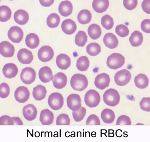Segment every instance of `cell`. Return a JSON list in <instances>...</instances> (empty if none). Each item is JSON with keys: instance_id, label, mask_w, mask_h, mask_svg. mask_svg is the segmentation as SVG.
Returning a JSON list of instances; mask_svg holds the SVG:
<instances>
[{"instance_id": "obj_20", "label": "cell", "mask_w": 150, "mask_h": 142, "mask_svg": "<svg viewBox=\"0 0 150 142\" xmlns=\"http://www.w3.org/2000/svg\"><path fill=\"white\" fill-rule=\"evenodd\" d=\"M103 42L107 47L113 49L116 48L118 44V40L116 37L113 33H108L104 36Z\"/></svg>"}, {"instance_id": "obj_47", "label": "cell", "mask_w": 150, "mask_h": 142, "mask_svg": "<svg viewBox=\"0 0 150 142\" xmlns=\"http://www.w3.org/2000/svg\"><path fill=\"white\" fill-rule=\"evenodd\" d=\"M141 28L144 32L150 33V19H145L143 20L141 24Z\"/></svg>"}, {"instance_id": "obj_13", "label": "cell", "mask_w": 150, "mask_h": 142, "mask_svg": "<svg viewBox=\"0 0 150 142\" xmlns=\"http://www.w3.org/2000/svg\"><path fill=\"white\" fill-rule=\"evenodd\" d=\"M17 57L19 61L23 64H30L33 59L31 52L26 48L20 49L18 53Z\"/></svg>"}, {"instance_id": "obj_45", "label": "cell", "mask_w": 150, "mask_h": 142, "mask_svg": "<svg viewBox=\"0 0 150 142\" xmlns=\"http://www.w3.org/2000/svg\"><path fill=\"white\" fill-rule=\"evenodd\" d=\"M100 124L99 118L94 114L90 115L88 117L86 122V125H100Z\"/></svg>"}, {"instance_id": "obj_23", "label": "cell", "mask_w": 150, "mask_h": 142, "mask_svg": "<svg viewBox=\"0 0 150 142\" xmlns=\"http://www.w3.org/2000/svg\"><path fill=\"white\" fill-rule=\"evenodd\" d=\"M54 119L53 113L48 109L41 112L39 120L42 125H50L52 124Z\"/></svg>"}, {"instance_id": "obj_49", "label": "cell", "mask_w": 150, "mask_h": 142, "mask_svg": "<svg viewBox=\"0 0 150 142\" xmlns=\"http://www.w3.org/2000/svg\"><path fill=\"white\" fill-rule=\"evenodd\" d=\"M143 11L148 14H150V0H144L142 4Z\"/></svg>"}, {"instance_id": "obj_1", "label": "cell", "mask_w": 150, "mask_h": 142, "mask_svg": "<svg viewBox=\"0 0 150 142\" xmlns=\"http://www.w3.org/2000/svg\"><path fill=\"white\" fill-rule=\"evenodd\" d=\"M72 88L75 90L81 91L87 87L88 81L84 75L80 73H76L72 76L70 81Z\"/></svg>"}, {"instance_id": "obj_37", "label": "cell", "mask_w": 150, "mask_h": 142, "mask_svg": "<svg viewBox=\"0 0 150 142\" xmlns=\"http://www.w3.org/2000/svg\"><path fill=\"white\" fill-rule=\"evenodd\" d=\"M87 41V36L83 31H79L76 35L75 42L76 44L79 47H83Z\"/></svg>"}, {"instance_id": "obj_12", "label": "cell", "mask_w": 150, "mask_h": 142, "mask_svg": "<svg viewBox=\"0 0 150 142\" xmlns=\"http://www.w3.org/2000/svg\"><path fill=\"white\" fill-rule=\"evenodd\" d=\"M30 93L28 89L25 87L21 86L18 87L14 92L16 100L20 103H23L28 99Z\"/></svg>"}, {"instance_id": "obj_9", "label": "cell", "mask_w": 150, "mask_h": 142, "mask_svg": "<svg viewBox=\"0 0 150 142\" xmlns=\"http://www.w3.org/2000/svg\"><path fill=\"white\" fill-rule=\"evenodd\" d=\"M9 39L13 42L18 43L22 40L23 36V32L22 29L17 26L11 27L8 32Z\"/></svg>"}, {"instance_id": "obj_32", "label": "cell", "mask_w": 150, "mask_h": 142, "mask_svg": "<svg viewBox=\"0 0 150 142\" xmlns=\"http://www.w3.org/2000/svg\"><path fill=\"white\" fill-rule=\"evenodd\" d=\"M88 32L89 37L93 40H96L100 37L102 33L100 27L96 24H93L90 25Z\"/></svg>"}, {"instance_id": "obj_21", "label": "cell", "mask_w": 150, "mask_h": 142, "mask_svg": "<svg viewBox=\"0 0 150 142\" xmlns=\"http://www.w3.org/2000/svg\"><path fill=\"white\" fill-rule=\"evenodd\" d=\"M38 76L40 80L44 83L50 81L53 77L52 70L47 66H44L40 68L39 71Z\"/></svg>"}, {"instance_id": "obj_3", "label": "cell", "mask_w": 150, "mask_h": 142, "mask_svg": "<svg viewBox=\"0 0 150 142\" xmlns=\"http://www.w3.org/2000/svg\"><path fill=\"white\" fill-rule=\"evenodd\" d=\"M125 63V57L118 53H113L108 56L107 59L106 64L110 69H116L124 65Z\"/></svg>"}, {"instance_id": "obj_31", "label": "cell", "mask_w": 150, "mask_h": 142, "mask_svg": "<svg viewBox=\"0 0 150 142\" xmlns=\"http://www.w3.org/2000/svg\"><path fill=\"white\" fill-rule=\"evenodd\" d=\"M101 117L103 121L105 123L111 124L114 122L115 115L112 110L106 108L102 111Z\"/></svg>"}, {"instance_id": "obj_18", "label": "cell", "mask_w": 150, "mask_h": 142, "mask_svg": "<svg viewBox=\"0 0 150 142\" xmlns=\"http://www.w3.org/2000/svg\"><path fill=\"white\" fill-rule=\"evenodd\" d=\"M56 63L57 66L59 69L62 70H66L71 65V59L67 54H60L57 57Z\"/></svg>"}, {"instance_id": "obj_17", "label": "cell", "mask_w": 150, "mask_h": 142, "mask_svg": "<svg viewBox=\"0 0 150 142\" xmlns=\"http://www.w3.org/2000/svg\"><path fill=\"white\" fill-rule=\"evenodd\" d=\"M2 71L4 76L8 78H11L17 75L18 69L14 64L9 63L5 64L2 69Z\"/></svg>"}, {"instance_id": "obj_15", "label": "cell", "mask_w": 150, "mask_h": 142, "mask_svg": "<svg viewBox=\"0 0 150 142\" xmlns=\"http://www.w3.org/2000/svg\"><path fill=\"white\" fill-rule=\"evenodd\" d=\"M14 47L9 42L4 41L0 44V53L4 57H12L14 53Z\"/></svg>"}, {"instance_id": "obj_38", "label": "cell", "mask_w": 150, "mask_h": 142, "mask_svg": "<svg viewBox=\"0 0 150 142\" xmlns=\"http://www.w3.org/2000/svg\"><path fill=\"white\" fill-rule=\"evenodd\" d=\"M101 23L103 28L106 30H109L112 28L114 23L112 18L109 15L107 14L102 17Z\"/></svg>"}, {"instance_id": "obj_22", "label": "cell", "mask_w": 150, "mask_h": 142, "mask_svg": "<svg viewBox=\"0 0 150 142\" xmlns=\"http://www.w3.org/2000/svg\"><path fill=\"white\" fill-rule=\"evenodd\" d=\"M15 21L20 25L25 24L28 22L29 16L28 13L25 10L19 9L17 10L13 16Z\"/></svg>"}, {"instance_id": "obj_35", "label": "cell", "mask_w": 150, "mask_h": 142, "mask_svg": "<svg viewBox=\"0 0 150 142\" xmlns=\"http://www.w3.org/2000/svg\"><path fill=\"white\" fill-rule=\"evenodd\" d=\"M100 45L95 42L91 43L86 47V51L89 55L95 56L101 52Z\"/></svg>"}, {"instance_id": "obj_14", "label": "cell", "mask_w": 150, "mask_h": 142, "mask_svg": "<svg viewBox=\"0 0 150 142\" xmlns=\"http://www.w3.org/2000/svg\"><path fill=\"white\" fill-rule=\"evenodd\" d=\"M52 81L54 87L57 89H61L64 88L67 83V77L63 73L58 72L53 77Z\"/></svg>"}, {"instance_id": "obj_29", "label": "cell", "mask_w": 150, "mask_h": 142, "mask_svg": "<svg viewBox=\"0 0 150 142\" xmlns=\"http://www.w3.org/2000/svg\"><path fill=\"white\" fill-rule=\"evenodd\" d=\"M143 39L142 33L139 31L136 30L131 34L129 40L132 46L136 47L139 46L142 44Z\"/></svg>"}, {"instance_id": "obj_46", "label": "cell", "mask_w": 150, "mask_h": 142, "mask_svg": "<svg viewBox=\"0 0 150 142\" xmlns=\"http://www.w3.org/2000/svg\"><path fill=\"white\" fill-rule=\"evenodd\" d=\"M138 4L137 0H124L123 1V5L125 8L129 10L134 9Z\"/></svg>"}, {"instance_id": "obj_36", "label": "cell", "mask_w": 150, "mask_h": 142, "mask_svg": "<svg viewBox=\"0 0 150 142\" xmlns=\"http://www.w3.org/2000/svg\"><path fill=\"white\" fill-rule=\"evenodd\" d=\"M11 11L10 8L6 6L3 5L0 7V21L6 22L11 18Z\"/></svg>"}, {"instance_id": "obj_24", "label": "cell", "mask_w": 150, "mask_h": 142, "mask_svg": "<svg viewBox=\"0 0 150 142\" xmlns=\"http://www.w3.org/2000/svg\"><path fill=\"white\" fill-rule=\"evenodd\" d=\"M73 8L71 3L69 1L66 0L61 2L58 7V10L62 16L67 17L71 14Z\"/></svg>"}, {"instance_id": "obj_42", "label": "cell", "mask_w": 150, "mask_h": 142, "mask_svg": "<svg viewBox=\"0 0 150 142\" xmlns=\"http://www.w3.org/2000/svg\"><path fill=\"white\" fill-rule=\"evenodd\" d=\"M10 92V88L8 84L5 83H3L0 84V97L1 98H6L9 95Z\"/></svg>"}, {"instance_id": "obj_30", "label": "cell", "mask_w": 150, "mask_h": 142, "mask_svg": "<svg viewBox=\"0 0 150 142\" xmlns=\"http://www.w3.org/2000/svg\"><path fill=\"white\" fill-rule=\"evenodd\" d=\"M91 12L88 10L83 9L79 13L77 20L80 23L84 25L89 23L91 20Z\"/></svg>"}, {"instance_id": "obj_39", "label": "cell", "mask_w": 150, "mask_h": 142, "mask_svg": "<svg viewBox=\"0 0 150 142\" xmlns=\"http://www.w3.org/2000/svg\"><path fill=\"white\" fill-rule=\"evenodd\" d=\"M86 113V108L83 107H81L78 110L73 111V118L75 121L76 122H80L84 119Z\"/></svg>"}, {"instance_id": "obj_43", "label": "cell", "mask_w": 150, "mask_h": 142, "mask_svg": "<svg viewBox=\"0 0 150 142\" xmlns=\"http://www.w3.org/2000/svg\"><path fill=\"white\" fill-rule=\"evenodd\" d=\"M141 109L143 111L147 112L150 111V97H144L139 103Z\"/></svg>"}, {"instance_id": "obj_27", "label": "cell", "mask_w": 150, "mask_h": 142, "mask_svg": "<svg viewBox=\"0 0 150 142\" xmlns=\"http://www.w3.org/2000/svg\"><path fill=\"white\" fill-rule=\"evenodd\" d=\"M47 93L45 87L39 84L33 88L32 94L36 100L40 101L45 98Z\"/></svg>"}, {"instance_id": "obj_8", "label": "cell", "mask_w": 150, "mask_h": 142, "mask_svg": "<svg viewBox=\"0 0 150 142\" xmlns=\"http://www.w3.org/2000/svg\"><path fill=\"white\" fill-rule=\"evenodd\" d=\"M38 55L40 61L43 62H47L52 59L54 55V51L50 46L44 45L39 49Z\"/></svg>"}, {"instance_id": "obj_25", "label": "cell", "mask_w": 150, "mask_h": 142, "mask_svg": "<svg viewBox=\"0 0 150 142\" xmlns=\"http://www.w3.org/2000/svg\"><path fill=\"white\" fill-rule=\"evenodd\" d=\"M134 81L136 87L141 89L146 88L149 83L148 77L145 74L142 73L138 74L135 77Z\"/></svg>"}, {"instance_id": "obj_26", "label": "cell", "mask_w": 150, "mask_h": 142, "mask_svg": "<svg viewBox=\"0 0 150 142\" xmlns=\"http://www.w3.org/2000/svg\"><path fill=\"white\" fill-rule=\"evenodd\" d=\"M92 5L96 12L101 13L105 11L108 8L109 1L107 0H95L93 1Z\"/></svg>"}, {"instance_id": "obj_40", "label": "cell", "mask_w": 150, "mask_h": 142, "mask_svg": "<svg viewBox=\"0 0 150 142\" xmlns=\"http://www.w3.org/2000/svg\"><path fill=\"white\" fill-rule=\"evenodd\" d=\"M115 31L116 34L121 37H125L127 36L129 32L127 27L123 24H120L117 26Z\"/></svg>"}, {"instance_id": "obj_11", "label": "cell", "mask_w": 150, "mask_h": 142, "mask_svg": "<svg viewBox=\"0 0 150 142\" xmlns=\"http://www.w3.org/2000/svg\"><path fill=\"white\" fill-rule=\"evenodd\" d=\"M81 100L80 96L76 94H72L67 97V106L72 111L79 110L81 107Z\"/></svg>"}, {"instance_id": "obj_41", "label": "cell", "mask_w": 150, "mask_h": 142, "mask_svg": "<svg viewBox=\"0 0 150 142\" xmlns=\"http://www.w3.org/2000/svg\"><path fill=\"white\" fill-rule=\"evenodd\" d=\"M70 120L68 115L64 113L59 115L57 118L56 124L57 125H69Z\"/></svg>"}, {"instance_id": "obj_16", "label": "cell", "mask_w": 150, "mask_h": 142, "mask_svg": "<svg viewBox=\"0 0 150 142\" xmlns=\"http://www.w3.org/2000/svg\"><path fill=\"white\" fill-rule=\"evenodd\" d=\"M22 111L24 117L28 121L33 120L36 117L37 110L36 107L32 104H28L25 106Z\"/></svg>"}, {"instance_id": "obj_6", "label": "cell", "mask_w": 150, "mask_h": 142, "mask_svg": "<svg viewBox=\"0 0 150 142\" xmlns=\"http://www.w3.org/2000/svg\"><path fill=\"white\" fill-rule=\"evenodd\" d=\"M130 71L124 69L117 71L114 76V81L116 84L119 86H123L127 84L131 78Z\"/></svg>"}, {"instance_id": "obj_5", "label": "cell", "mask_w": 150, "mask_h": 142, "mask_svg": "<svg viewBox=\"0 0 150 142\" xmlns=\"http://www.w3.org/2000/svg\"><path fill=\"white\" fill-rule=\"evenodd\" d=\"M48 103L50 107L53 110H57L63 106L64 98L60 93L57 92L53 93L49 96Z\"/></svg>"}, {"instance_id": "obj_44", "label": "cell", "mask_w": 150, "mask_h": 142, "mask_svg": "<svg viewBox=\"0 0 150 142\" xmlns=\"http://www.w3.org/2000/svg\"><path fill=\"white\" fill-rule=\"evenodd\" d=\"M116 125H131L130 118L127 115H123L119 116L117 119Z\"/></svg>"}, {"instance_id": "obj_50", "label": "cell", "mask_w": 150, "mask_h": 142, "mask_svg": "<svg viewBox=\"0 0 150 142\" xmlns=\"http://www.w3.org/2000/svg\"><path fill=\"white\" fill-rule=\"evenodd\" d=\"M54 0H39L41 4L45 7H49L53 3Z\"/></svg>"}, {"instance_id": "obj_51", "label": "cell", "mask_w": 150, "mask_h": 142, "mask_svg": "<svg viewBox=\"0 0 150 142\" xmlns=\"http://www.w3.org/2000/svg\"><path fill=\"white\" fill-rule=\"evenodd\" d=\"M12 118L13 121V125H23V122L19 117H12Z\"/></svg>"}, {"instance_id": "obj_19", "label": "cell", "mask_w": 150, "mask_h": 142, "mask_svg": "<svg viewBox=\"0 0 150 142\" xmlns=\"http://www.w3.org/2000/svg\"><path fill=\"white\" fill-rule=\"evenodd\" d=\"M61 28L63 31L67 35L74 33L76 30L77 27L75 22L70 19L64 20L62 23Z\"/></svg>"}, {"instance_id": "obj_2", "label": "cell", "mask_w": 150, "mask_h": 142, "mask_svg": "<svg viewBox=\"0 0 150 142\" xmlns=\"http://www.w3.org/2000/svg\"><path fill=\"white\" fill-rule=\"evenodd\" d=\"M103 97L105 103L111 107H114L118 105L120 100V96L118 92L113 88H110L106 90Z\"/></svg>"}, {"instance_id": "obj_48", "label": "cell", "mask_w": 150, "mask_h": 142, "mask_svg": "<svg viewBox=\"0 0 150 142\" xmlns=\"http://www.w3.org/2000/svg\"><path fill=\"white\" fill-rule=\"evenodd\" d=\"M0 125H13V121L12 118L8 115H4L0 118Z\"/></svg>"}, {"instance_id": "obj_28", "label": "cell", "mask_w": 150, "mask_h": 142, "mask_svg": "<svg viewBox=\"0 0 150 142\" xmlns=\"http://www.w3.org/2000/svg\"><path fill=\"white\" fill-rule=\"evenodd\" d=\"M25 42L29 48L33 49L37 47L40 42L38 36L34 33H30L28 35L25 39Z\"/></svg>"}, {"instance_id": "obj_33", "label": "cell", "mask_w": 150, "mask_h": 142, "mask_svg": "<svg viewBox=\"0 0 150 142\" xmlns=\"http://www.w3.org/2000/svg\"><path fill=\"white\" fill-rule=\"evenodd\" d=\"M90 62L88 57L86 56H82L77 59L76 66L78 69L80 71H86L89 66Z\"/></svg>"}, {"instance_id": "obj_10", "label": "cell", "mask_w": 150, "mask_h": 142, "mask_svg": "<svg viewBox=\"0 0 150 142\" xmlns=\"http://www.w3.org/2000/svg\"><path fill=\"white\" fill-rule=\"evenodd\" d=\"M110 82L109 75L106 73H103L98 75L94 81L96 87L101 90H103L108 87Z\"/></svg>"}, {"instance_id": "obj_7", "label": "cell", "mask_w": 150, "mask_h": 142, "mask_svg": "<svg viewBox=\"0 0 150 142\" xmlns=\"http://www.w3.org/2000/svg\"><path fill=\"white\" fill-rule=\"evenodd\" d=\"M36 76V72L33 69L30 67H26L22 70L20 74V78L23 83L29 85L35 81Z\"/></svg>"}, {"instance_id": "obj_34", "label": "cell", "mask_w": 150, "mask_h": 142, "mask_svg": "<svg viewBox=\"0 0 150 142\" xmlns=\"http://www.w3.org/2000/svg\"><path fill=\"white\" fill-rule=\"evenodd\" d=\"M60 21L59 16L55 13L50 14L47 19V23L48 26L50 28L57 27L59 25Z\"/></svg>"}, {"instance_id": "obj_4", "label": "cell", "mask_w": 150, "mask_h": 142, "mask_svg": "<svg viewBox=\"0 0 150 142\" xmlns=\"http://www.w3.org/2000/svg\"><path fill=\"white\" fill-rule=\"evenodd\" d=\"M100 100V96L99 93L93 89L87 91L84 96V102L88 107L93 108L97 107Z\"/></svg>"}]
</instances>
